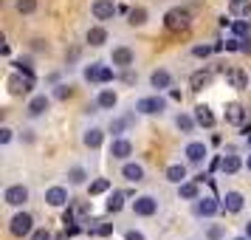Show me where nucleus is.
I'll return each mask as SVG.
<instances>
[{
	"mask_svg": "<svg viewBox=\"0 0 251 240\" xmlns=\"http://www.w3.org/2000/svg\"><path fill=\"white\" fill-rule=\"evenodd\" d=\"M240 170H246V161L240 159V156H223L220 159V172L223 175H234Z\"/></svg>",
	"mask_w": 251,
	"mask_h": 240,
	"instance_id": "4be33fe9",
	"label": "nucleus"
},
{
	"mask_svg": "<svg viewBox=\"0 0 251 240\" xmlns=\"http://www.w3.org/2000/svg\"><path fill=\"white\" fill-rule=\"evenodd\" d=\"M125 198H127L125 192H113L110 198H107V212H113V215L122 212V209H125Z\"/></svg>",
	"mask_w": 251,
	"mask_h": 240,
	"instance_id": "7c9ffc66",
	"label": "nucleus"
},
{
	"mask_svg": "<svg viewBox=\"0 0 251 240\" xmlns=\"http://www.w3.org/2000/svg\"><path fill=\"white\" fill-rule=\"evenodd\" d=\"M6 85H9V93L12 96H23V93H31V88H34V80H31V74H12L9 80H6Z\"/></svg>",
	"mask_w": 251,
	"mask_h": 240,
	"instance_id": "0eeeda50",
	"label": "nucleus"
},
{
	"mask_svg": "<svg viewBox=\"0 0 251 240\" xmlns=\"http://www.w3.org/2000/svg\"><path fill=\"white\" fill-rule=\"evenodd\" d=\"M243 235H246V238H251V220L246 223V232H243Z\"/></svg>",
	"mask_w": 251,
	"mask_h": 240,
	"instance_id": "09e8293b",
	"label": "nucleus"
},
{
	"mask_svg": "<svg viewBox=\"0 0 251 240\" xmlns=\"http://www.w3.org/2000/svg\"><path fill=\"white\" fill-rule=\"evenodd\" d=\"M102 62H91V65H85L82 68V80H88V82H102Z\"/></svg>",
	"mask_w": 251,
	"mask_h": 240,
	"instance_id": "c85d7f7f",
	"label": "nucleus"
},
{
	"mask_svg": "<svg viewBox=\"0 0 251 240\" xmlns=\"http://www.w3.org/2000/svg\"><path fill=\"white\" fill-rule=\"evenodd\" d=\"M93 235H99V238H107V235H113V223H99V226L93 229Z\"/></svg>",
	"mask_w": 251,
	"mask_h": 240,
	"instance_id": "ea45409f",
	"label": "nucleus"
},
{
	"mask_svg": "<svg viewBox=\"0 0 251 240\" xmlns=\"http://www.w3.org/2000/svg\"><path fill=\"white\" fill-rule=\"evenodd\" d=\"M96 105H99L102 110H113L116 105H119V96H116V91H110V88H102V91L96 93Z\"/></svg>",
	"mask_w": 251,
	"mask_h": 240,
	"instance_id": "b1692460",
	"label": "nucleus"
},
{
	"mask_svg": "<svg viewBox=\"0 0 251 240\" xmlns=\"http://www.w3.org/2000/svg\"><path fill=\"white\" fill-rule=\"evenodd\" d=\"M240 51L243 54H251V40H240Z\"/></svg>",
	"mask_w": 251,
	"mask_h": 240,
	"instance_id": "49530a36",
	"label": "nucleus"
},
{
	"mask_svg": "<svg viewBox=\"0 0 251 240\" xmlns=\"http://www.w3.org/2000/svg\"><path fill=\"white\" fill-rule=\"evenodd\" d=\"M133 125V116H125V119H116L113 125H110V133H113V138H119L122 133H125L127 127Z\"/></svg>",
	"mask_w": 251,
	"mask_h": 240,
	"instance_id": "473e14b6",
	"label": "nucleus"
},
{
	"mask_svg": "<svg viewBox=\"0 0 251 240\" xmlns=\"http://www.w3.org/2000/svg\"><path fill=\"white\" fill-rule=\"evenodd\" d=\"M234 31H237V34H251V23H246V20H237V23H234Z\"/></svg>",
	"mask_w": 251,
	"mask_h": 240,
	"instance_id": "a19ab883",
	"label": "nucleus"
},
{
	"mask_svg": "<svg viewBox=\"0 0 251 240\" xmlns=\"http://www.w3.org/2000/svg\"><path fill=\"white\" fill-rule=\"evenodd\" d=\"M133 110L141 116H155V113H164L167 110V99L164 96H144V99H138L136 105H133Z\"/></svg>",
	"mask_w": 251,
	"mask_h": 240,
	"instance_id": "39448f33",
	"label": "nucleus"
},
{
	"mask_svg": "<svg viewBox=\"0 0 251 240\" xmlns=\"http://www.w3.org/2000/svg\"><path fill=\"white\" fill-rule=\"evenodd\" d=\"M46 204L54 206V209H62L68 204V189L65 187H48L46 189Z\"/></svg>",
	"mask_w": 251,
	"mask_h": 240,
	"instance_id": "2eb2a0df",
	"label": "nucleus"
},
{
	"mask_svg": "<svg viewBox=\"0 0 251 240\" xmlns=\"http://www.w3.org/2000/svg\"><path fill=\"white\" fill-rule=\"evenodd\" d=\"M113 80V68H107V65H104L102 68V82H110Z\"/></svg>",
	"mask_w": 251,
	"mask_h": 240,
	"instance_id": "a18cd8bd",
	"label": "nucleus"
},
{
	"mask_svg": "<svg viewBox=\"0 0 251 240\" xmlns=\"http://www.w3.org/2000/svg\"><path fill=\"white\" fill-rule=\"evenodd\" d=\"M127 17H130V20H127L130 26H144V23H147V9L136 6V9H130V14H127Z\"/></svg>",
	"mask_w": 251,
	"mask_h": 240,
	"instance_id": "2f4dec72",
	"label": "nucleus"
},
{
	"mask_svg": "<svg viewBox=\"0 0 251 240\" xmlns=\"http://www.w3.org/2000/svg\"><path fill=\"white\" fill-rule=\"evenodd\" d=\"M189 26H192V14H189V9L175 6V9H170V12L164 14V28L172 31V34H181V31H186Z\"/></svg>",
	"mask_w": 251,
	"mask_h": 240,
	"instance_id": "f257e3e1",
	"label": "nucleus"
},
{
	"mask_svg": "<svg viewBox=\"0 0 251 240\" xmlns=\"http://www.w3.org/2000/svg\"><path fill=\"white\" fill-rule=\"evenodd\" d=\"M237 240H251V238H246V235H243V238H237Z\"/></svg>",
	"mask_w": 251,
	"mask_h": 240,
	"instance_id": "3c124183",
	"label": "nucleus"
},
{
	"mask_svg": "<svg viewBox=\"0 0 251 240\" xmlns=\"http://www.w3.org/2000/svg\"><path fill=\"white\" fill-rule=\"evenodd\" d=\"M150 88H155V91H167V88H172V77H170V71H164V68H158V71H152L150 74Z\"/></svg>",
	"mask_w": 251,
	"mask_h": 240,
	"instance_id": "aec40b11",
	"label": "nucleus"
},
{
	"mask_svg": "<svg viewBox=\"0 0 251 240\" xmlns=\"http://www.w3.org/2000/svg\"><path fill=\"white\" fill-rule=\"evenodd\" d=\"M125 240H147V238H144L138 229H127V232H125Z\"/></svg>",
	"mask_w": 251,
	"mask_h": 240,
	"instance_id": "79ce46f5",
	"label": "nucleus"
},
{
	"mask_svg": "<svg viewBox=\"0 0 251 240\" xmlns=\"http://www.w3.org/2000/svg\"><path fill=\"white\" fill-rule=\"evenodd\" d=\"M164 178H167L170 184H175V187H181V184L189 178L186 164H170V167H167V172H164Z\"/></svg>",
	"mask_w": 251,
	"mask_h": 240,
	"instance_id": "412c9836",
	"label": "nucleus"
},
{
	"mask_svg": "<svg viewBox=\"0 0 251 240\" xmlns=\"http://www.w3.org/2000/svg\"><path fill=\"white\" fill-rule=\"evenodd\" d=\"M178 198H183V201H198V198H201L198 184L195 181H183L181 187H178Z\"/></svg>",
	"mask_w": 251,
	"mask_h": 240,
	"instance_id": "a878e982",
	"label": "nucleus"
},
{
	"mask_svg": "<svg viewBox=\"0 0 251 240\" xmlns=\"http://www.w3.org/2000/svg\"><path fill=\"white\" fill-rule=\"evenodd\" d=\"M243 206H246V195H243V192H237V189H228V192L223 195V209H226V212L237 215V212H243Z\"/></svg>",
	"mask_w": 251,
	"mask_h": 240,
	"instance_id": "ddd939ff",
	"label": "nucleus"
},
{
	"mask_svg": "<svg viewBox=\"0 0 251 240\" xmlns=\"http://www.w3.org/2000/svg\"><path fill=\"white\" fill-rule=\"evenodd\" d=\"M51 96H54V99H59V102H65V99H71V96H74V88H71V85H57Z\"/></svg>",
	"mask_w": 251,
	"mask_h": 240,
	"instance_id": "c9c22d12",
	"label": "nucleus"
},
{
	"mask_svg": "<svg viewBox=\"0 0 251 240\" xmlns=\"http://www.w3.org/2000/svg\"><path fill=\"white\" fill-rule=\"evenodd\" d=\"M192 116H195V122H198V127H215V113H212L209 105H198Z\"/></svg>",
	"mask_w": 251,
	"mask_h": 240,
	"instance_id": "5701e85b",
	"label": "nucleus"
},
{
	"mask_svg": "<svg viewBox=\"0 0 251 240\" xmlns=\"http://www.w3.org/2000/svg\"><path fill=\"white\" fill-rule=\"evenodd\" d=\"M116 12H119V9H116L113 0H93L91 3V14L96 17V20H102V23L104 20H113Z\"/></svg>",
	"mask_w": 251,
	"mask_h": 240,
	"instance_id": "1a4fd4ad",
	"label": "nucleus"
},
{
	"mask_svg": "<svg viewBox=\"0 0 251 240\" xmlns=\"http://www.w3.org/2000/svg\"><path fill=\"white\" fill-rule=\"evenodd\" d=\"M14 9L20 14H34L37 12V0H14Z\"/></svg>",
	"mask_w": 251,
	"mask_h": 240,
	"instance_id": "f704fd0d",
	"label": "nucleus"
},
{
	"mask_svg": "<svg viewBox=\"0 0 251 240\" xmlns=\"http://www.w3.org/2000/svg\"><path fill=\"white\" fill-rule=\"evenodd\" d=\"M85 43L91 48H102L104 43H107V28H104V26H91L88 34H85Z\"/></svg>",
	"mask_w": 251,
	"mask_h": 240,
	"instance_id": "6ab92c4d",
	"label": "nucleus"
},
{
	"mask_svg": "<svg viewBox=\"0 0 251 240\" xmlns=\"http://www.w3.org/2000/svg\"><path fill=\"white\" fill-rule=\"evenodd\" d=\"M102 141H104V130L102 127H88V130H85V133H82V144H85V147L88 150H99L102 147Z\"/></svg>",
	"mask_w": 251,
	"mask_h": 240,
	"instance_id": "a211bd4d",
	"label": "nucleus"
},
{
	"mask_svg": "<svg viewBox=\"0 0 251 240\" xmlns=\"http://www.w3.org/2000/svg\"><path fill=\"white\" fill-rule=\"evenodd\" d=\"M110 156H113L116 161H127L130 156H133V144H130V138L119 136L110 141Z\"/></svg>",
	"mask_w": 251,
	"mask_h": 240,
	"instance_id": "f8f14e48",
	"label": "nucleus"
},
{
	"mask_svg": "<svg viewBox=\"0 0 251 240\" xmlns=\"http://www.w3.org/2000/svg\"><path fill=\"white\" fill-rule=\"evenodd\" d=\"M220 209H223V201H215V198H198V201H192V212L198 217H215Z\"/></svg>",
	"mask_w": 251,
	"mask_h": 240,
	"instance_id": "6e6552de",
	"label": "nucleus"
},
{
	"mask_svg": "<svg viewBox=\"0 0 251 240\" xmlns=\"http://www.w3.org/2000/svg\"><path fill=\"white\" fill-rule=\"evenodd\" d=\"M170 96L175 99V102H181V91H175V88H170Z\"/></svg>",
	"mask_w": 251,
	"mask_h": 240,
	"instance_id": "de8ad7c7",
	"label": "nucleus"
},
{
	"mask_svg": "<svg viewBox=\"0 0 251 240\" xmlns=\"http://www.w3.org/2000/svg\"><path fill=\"white\" fill-rule=\"evenodd\" d=\"M223 119H226V125H237V127L246 125V107H243L240 102H228Z\"/></svg>",
	"mask_w": 251,
	"mask_h": 240,
	"instance_id": "dca6fc26",
	"label": "nucleus"
},
{
	"mask_svg": "<svg viewBox=\"0 0 251 240\" xmlns=\"http://www.w3.org/2000/svg\"><path fill=\"white\" fill-rule=\"evenodd\" d=\"M68 184L71 187H85V184H88V170H85V167H71L68 170Z\"/></svg>",
	"mask_w": 251,
	"mask_h": 240,
	"instance_id": "cd10ccee",
	"label": "nucleus"
},
{
	"mask_svg": "<svg viewBox=\"0 0 251 240\" xmlns=\"http://www.w3.org/2000/svg\"><path fill=\"white\" fill-rule=\"evenodd\" d=\"M158 198L155 195H136V201L130 204V212L136 217H152V215H158Z\"/></svg>",
	"mask_w": 251,
	"mask_h": 240,
	"instance_id": "f03ea898",
	"label": "nucleus"
},
{
	"mask_svg": "<svg viewBox=\"0 0 251 240\" xmlns=\"http://www.w3.org/2000/svg\"><path fill=\"white\" fill-rule=\"evenodd\" d=\"M48 107H51V96H46V93H37V96H31V99H28V105H25V113L31 116V119H40Z\"/></svg>",
	"mask_w": 251,
	"mask_h": 240,
	"instance_id": "9d476101",
	"label": "nucleus"
},
{
	"mask_svg": "<svg viewBox=\"0 0 251 240\" xmlns=\"http://www.w3.org/2000/svg\"><path fill=\"white\" fill-rule=\"evenodd\" d=\"M228 12L240 17V20H249L251 17V0H231L228 3Z\"/></svg>",
	"mask_w": 251,
	"mask_h": 240,
	"instance_id": "393cba45",
	"label": "nucleus"
},
{
	"mask_svg": "<svg viewBox=\"0 0 251 240\" xmlns=\"http://www.w3.org/2000/svg\"><path fill=\"white\" fill-rule=\"evenodd\" d=\"M110 189V181L107 178H96L93 184H88V192L91 195H102V192H107Z\"/></svg>",
	"mask_w": 251,
	"mask_h": 240,
	"instance_id": "72a5a7b5",
	"label": "nucleus"
},
{
	"mask_svg": "<svg viewBox=\"0 0 251 240\" xmlns=\"http://www.w3.org/2000/svg\"><path fill=\"white\" fill-rule=\"evenodd\" d=\"M209 51H212L209 46H195V48H192V54H195V57H209Z\"/></svg>",
	"mask_w": 251,
	"mask_h": 240,
	"instance_id": "37998d69",
	"label": "nucleus"
},
{
	"mask_svg": "<svg viewBox=\"0 0 251 240\" xmlns=\"http://www.w3.org/2000/svg\"><path fill=\"white\" fill-rule=\"evenodd\" d=\"M223 235H226V229L220 226V223H212V226L206 229V238H209V240H220Z\"/></svg>",
	"mask_w": 251,
	"mask_h": 240,
	"instance_id": "e433bc0d",
	"label": "nucleus"
},
{
	"mask_svg": "<svg viewBox=\"0 0 251 240\" xmlns=\"http://www.w3.org/2000/svg\"><path fill=\"white\" fill-rule=\"evenodd\" d=\"M28 240H51V232H48L46 226H40V229H34V232L28 235Z\"/></svg>",
	"mask_w": 251,
	"mask_h": 240,
	"instance_id": "58836bf2",
	"label": "nucleus"
},
{
	"mask_svg": "<svg viewBox=\"0 0 251 240\" xmlns=\"http://www.w3.org/2000/svg\"><path fill=\"white\" fill-rule=\"evenodd\" d=\"M133 62H136V51L130 46H113V51H110V65L113 68H133Z\"/></svg>",
	"mask_w": 251,
	"mask_h": 240,
	"instance_id": "423d86ee",
	"label": "nucleus"
},
{
	"mask_svg": "<svg viewBox=\"0 0 251 240\" xmlns=\"http://www.w3.org/2000/svg\"><path fill=\"white\" fill-rule=\"evenodd\" d=\"M28 198H31V189L25 187V184H12V187H6L3 189V201L14 209H20V206L28 204Z\"/></svg>",
	"mask_w": 251,
	"mask_h": 240,
	"instance_id": "7ed1b4c3",
	"label": "nucleus"
},
{
	"mask_svg": "<svg viewBox=\"0 0 251 240\" xmlns=\"http://www.w3.org/2000/svg\"><path fill=\"white\" fill-rule=\"evenodd\" d=\"M9 232H12L14 238H28L34 232V217L28 215V212H14L12 220H9Z\"/></svg>",
	"mask_w": 251,
	"mask_h": 240,
	"instance_id": "20e7f679",
	"label": "nucleus"
},
{
	"mask_svg": "<svg viewBox=\"0 0 251 240\" xmlns=\"http://www.w3.org/2000/svg\"><path fill=\"white\" fill-rule=\"evenodd\" d=\"M12 138H14V130L3 125V127H0V144L6 147V144H12Z\"/></svg>",
	"mask_w": 251,
	"mask_h": 240,
	"instance_id": "4c0bfd02",
	"label": "nucleus"
},
{
	"mask_svg": "<svg viewBox=\"0 0 251 240\" xmlns=\"http://www.w3.org/2000/svg\"><path fill=\"white\" fill-rule=\"evenodd\" d=\"M144 175H147V172H144V167H141L138 161H125V164H122V178H125V181L138 184V181H144Z\"/></svg>",
	"mask_w": 251,
	"mask_h": 240,
	"instance_id": "4468645a",
	"label": "nucleus"
},
{
	"mask_svg": "<svg viewBox=\"0 0 251 240\" xmlns=\"http://www.w3.org/2000/svg\"><path fill=\"white\" fill-rule=\"evenodd\" d=\"M62 223H65V226H71V223H74V212H71V209H65V212H62Z\"/></svg>",
	"mask_w": 251,
	"mask_h": 240,
	"instance_id": "c03bdc74",
	"label": "nucleus"
},
{
	"mask_svg": "<svg viewBox=\"0 0 251 240\" xmlns=\"http://www.w3.org/2000/svg\"><path fill=\"white\" fill-rule=\"evenodd\" d=\"M226 82H228V88H234V91H246V88H249V74L243 68H228Z\"/></svg>",
	"mask_w": 251,
	"mask_h": 240,
	"instance_id": "f3484780",
	"label": "nucleus"
},
{
	"mask_svg": "<svg viewBox=\"0 0 251 240\" xmlns=\"http://www.w3.org/2000/svg\"><path fill=\"white\" fill-rule=\"evenodd\" d=\"M183 156H186L189 164H203L206 156H209V150H206L203 141H189V144L183 147Z\"/></svg>",
	"mask_w": 251,
	"mask_h": 240,
	"instance_id": "9b49d317",
	"label": "nucleus"
},
{
	"mask_svg": "<svg viewBox=\"0 0 251 240\" xmlns=\"http://www.w3.org/2000/svg\"><path fill=\"white\" fill-rule=\"evenodd\" d=\"M209 82H212V74L209 71H195L192 77H189V88L192 91H203Z\"/></svg>",
	"mask_w": 251,
	"mask_h": 240,
	"instance_id": "bb28decb",
	"label": "nucleus"
},
{
	"mask_svg": "<svg viewBox=\"0 0 251 240\" xmlns=\"http://www.w3.org/2000/svg\"><path fill=\"white\" fill-rule=\"evenodd\" d=\"M246 170L251 172V153H249V156H246Z\"/></svg>",
	"mask_w": 251,
	"mask_h": 240,
	"instance_id": "8fccbe9b",
	"label": "nucleus"
},
{
	"mask_svg": "<svg viewBox=\"0 0 251 240\" xmlns=\"http://www.w3.org/2000/svg\"><path fill=\"white\" fill-rule=\"evenodd\" d=\"M172 122H175V127H178L181 133H192L195 125H198V122H195V116H189V113H178Z\"/></svg>",
	"mask_w": 251,
	"mask_h": 240,
	"instance_id": "c756f323",
	"label": "nucleus"
}]
</instances>
